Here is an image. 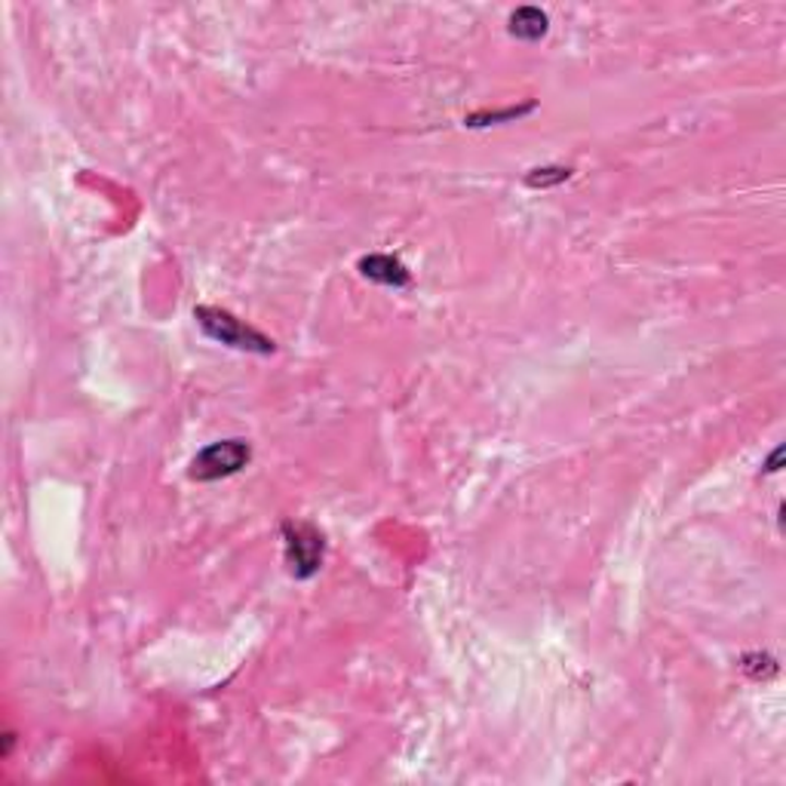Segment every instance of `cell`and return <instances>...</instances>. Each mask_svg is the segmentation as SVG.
<instances>
[{"instance_id": "obj_1", "label": "cell", "mask_w": 786, "mask_h": 786, "mask_svg": "<svg viewBox=\"0 0 786 786\" xmlns=\"http://www.w3.org/2000/svg\"><path fill=\"white\" fill-rule=\"evenodd\" d=\"M194 317L203 326V332L209 338H216L221 344L228 348H237V351H252V353H270L274 351V341L265 338L262 332L250 329L246 323H240L237 317H231L228 311H218V307H197Z\"/></svg>"}, {"instance_id": "obj_2", "label": "cell", "mask_w": 786, "mask_h": 786, "mask_svg": "<svg viewBox=\"0 0 786 786\" xmlns=\"http://www.w3.org/2000/svg\"><path fill=\"white\" fill-rule=\"evenodd\" d=\"M252 449L246 439H221L206 446L194 464H191V480H201V483H213L221 476H234L240 470L250 464Z\"/></svg>"}, {"instance_id": "obj_3", "label": "cell", "mask_w": 786, "mask_h": 786, "mask_svg": "<svg viewBox=\"0 0 786 786\" xmlns=\"http://www.w3.org/2000/svg\"><path fill=\"white\" fill-rule=\"evenodd\" d=\"M286 563L295 578H314L323 566V535L307 522H286Z\"/></svg>"}, {"instance_id": "obj_4", "label": "cell", "mask_w": 786, "mask_h": 786, "mask_svg": "<svg viewBox=\"0 0 786 786\" xmlns=\"http://www.w3.org/2000/svg\"><path fill=\"white\" fill-rule=\"evenodd\" d=\"M360 270H363V277L375 280V283L394 286V289L409 286V270L402 268V262L390 258V255H368V258L360 262Z\"/></svg>"}, {"instance_id": "obj_5", "label": "cell", "mask_w": 786, "mask_h": 786, "mask_svg": "<svg viewBox=\"0 0 786 786\" xmlns=\"http://www.w3.org/2000/svg\"><path fill=\"white\" fill-rule=\"evenodd\" d=\"M510 34L519 40H541L547 34V13L535 7H522L510 16Z\"/></svg>"}, {"instance_id": "obj_6", "label": "cell", "mask_w": 786, "mask_h": 786, "mask_svg": "<svg viewBox=\"0 0 786 786\" xmlns=\"http://www.w3.org/2000/svg\"><path fill=\"white\" fill-rule=\"evenodd\" d=\"M569 176H571V169H563V167H556V169H535V172L529 176V184H532V188H547V184L566 182Z\"/></svg>"}]
</instances>
